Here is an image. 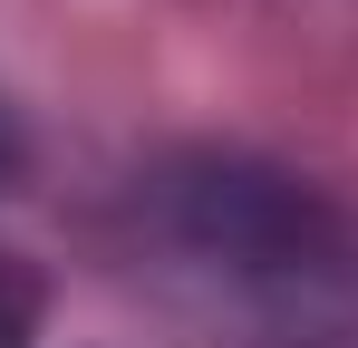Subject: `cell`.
Returning <instances> with one entry per match:
<instances>
[{
  "label": "cell",
  "mask_w": 358,
  "mask_h": 348,
  "mask_svg": "<svg viewBox=\"0 0 358 348\" xmlns=\"http://www.w3.org/2000/svg\"><path fill=\"white\" fill-rule=\"evenodd\" d=\"M0 155H10V136H0Z\"/></svg>",
  "instance_id": "1"
}]
</instances>
